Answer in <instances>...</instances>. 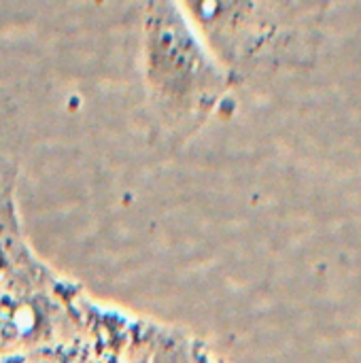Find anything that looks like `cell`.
Returning a JSON list of instances; mask_svg holds the SVG:
<instances>
[{
  "label": "cell",
  "instance_id": "cell-2",
  "mask_svg": "<svg viewBox=\"0 0 361 363\" xmlns=\"http://www.w3.org/2000/svg\"><path fill=\"white\" fill-rule=\"evenodd\" d=\"M143 79L160 125L187 138L221 106L234 77L219 62L179 0H145Z\"/></svg>",
  "mask_w": 361,
  "mask_h": 363
},
{
  "label": "cell",
  "instance_id": "cell-4",
  "mask_svg": "<svg viewBox=\"0 0 361 363\" xmlns=\"http://www.w3.org/2000/svg\"><path fill=\"white\" fill-rule=\"evenodd\" d=\"M53 268L38 257L26 238L19 208L0 217V294L38 283Z\"/></svg>",
  "mask_w": 361,
  "mask_h": 363
},
{
  "label": "cell",
  "instance_id": "cell-3",
  "mask_svg": "<svg viewBox=\"0 0 361 363\" xmlns=\"http://www.w3.org/2000/svg\"><path fill=\"white\" fill-rule=\"evenodd\" d=\"M117 308L53 270L47 279L0 294V357L81 338L111 345ZM119 351V349H115Z\"/></svg>",
  "mask_w": 361,
  "mask_h": 363
},
{
  "label": "cell",
  "instance_id": "cell-5",
  "mask_svg": "<svg viewBox=\"0 0 361 363\" xmlns=\"http://www.w3.org/2000/svg\"><path fill=\"white\" fill-rule=\"evenodd\" d=\"M140 363H228L198 336L155 323Z\"/></svg>",
  "mask_w": 361,
  "mask_h": 363
},
{
  "label": "cell",
  "instance_id": "cell-1",
  "mask_svg": "<svg viewBox=\"0 0 361 363\" xmlns=\"http://www.w3.org/2000/svg\"><path fill=\"white\" fill-rule=\"evenodd\" d=\"M234 81L311 66L330 0H179Z\"/></svg>",
  "mask_w": 361,
  "mask_h": 363
},
{
  "label": "cell",
  "instance_id": "cell-6",
  "mask_svg": "<svg viewBox=\"0 0 361 363\" xmlns=\"http://www.w3.org/2000/svg\"><path fill=\"white\" fill-rule=\"evenodd\" d=\"M132 359L136 357H126L100 340L81 338L13 353L0 357V363H128Z\"/></svg>",
  "mask_w": 361,
  "mask_h": 363
},
{
  "label": "cell",
  "instance_id": "cell-8",
  "mask_svg": "<svg viewBox=\"0 0 361 363\" xmlns=\"http://www.w3.org/2000/svg\"><path fill=\"white\" fill-rule=\"evenodd\" d=\"M140 359H143V355H140V357H136V359H132V362H128V363H140Z\"/></svg>",
  "mask_w": 361,
  "mask_h": 363
},
{
  "label": "cell",
  "instance_id": "cell-7",
  "mask_svg": "<svg viewBox=\"0 0 361 363\" xmlns=\"http://www.w3.org/2000/svg\"><path fill=\"white\" fill-rule=\"evenodd\" d=\"M17 208V168L0 153V217Z\"/></svg>",
  "mask_w": 361,
  "mask_h": 363
}]
</instances>
